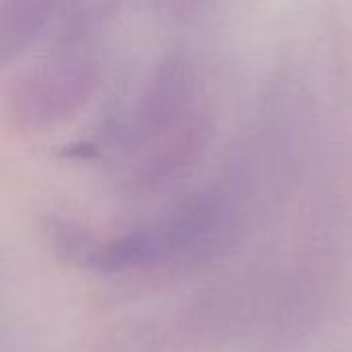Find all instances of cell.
Here are the masks:
<instances>
[{
	"mask_svg": "<svg viewBox=\"0 0 352 352\" xmlns=\"http://www.w3.org/2000/svg\"><path fill=\"white\" fill-rule=\"evenodd\" d=\"M52 0H2V52L21 47L43 25Z\"/></svg>",
	"mask_w": 352,
	"mask_h": 352,
	"instance_id": "cell-1",
	"label": "cell"
}]
</instances>
